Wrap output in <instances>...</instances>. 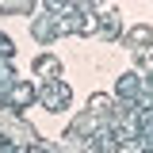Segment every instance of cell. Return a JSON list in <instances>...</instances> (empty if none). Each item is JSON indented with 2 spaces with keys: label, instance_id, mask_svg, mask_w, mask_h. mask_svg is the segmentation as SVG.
<instances>
[{
  "label": "cell",
  "instance_id": "obj_1",
  "mask_svg": "<svg viewBox=\"0 0 153 153\" xmlns=\"http://www.w3.org/2000/svg\"><path fill=\"white\" fill-rule=\"evenodd\" d=\"M38 73H50V80L57 76V61L54 57H38Z\"/></svg>",
  "mask_w": 153,
  "mask_h": 153
}]
</instances>
